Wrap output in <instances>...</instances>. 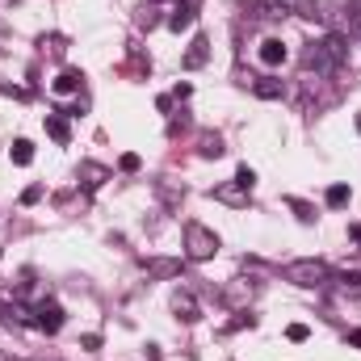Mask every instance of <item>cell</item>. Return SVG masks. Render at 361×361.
Wrapping results in <instances>:
<instances>
[{"label": "cell", "instance_id": "cell-4", "mask_svg": "<svg viewBox=\"0 0 361 361\" xmlns=\"http://www.w3.org/2000/svg\"><path fill=\"white\" fill-rule=\"evenodd\" d=\"M173 315H177L180 324H197L202 319V307H197V298L189 290H177L173 294Z\"/></svg>", "mask_w": 361, "mask_h": 361}, {"label": "cell", "instance_id": "cell-10", "mask_svg": "<svg viewBox=\"0 0 361 361\" xmlns=\"http://www.w3.org/2000/svg\"><path fill=\"white\" fill-rule=\"evenodd\" d=\"M8 156H13V164H21V169H25V164H34V143H30V139H17Z\"/></svg>", "mask_w": 361, "mask_h": 361}, {"label": "cell", "instance_id": "cell-2", "mask_svg": "<svg viewBox=\"0 0 361 361\" xmlns=\"http://www.w3.org/2000/svg\"><path fill=\"white\" fill-rule=\"evenodd\" d=\"M332 277V269L324 265V261H290L286 265V281H294V286H302V290H315V286H324Z\"/></svg>", "mask_w": 361, "mask_h": 361}, {"label": "cell", "instance_id": "cell-21", "mask_svg": "<svg viewBox=\"0 0 361 361\" xmlns=\"http://www.w3.org/2000/svg\"><path fill=\"white\" fill-rule=\"evenodd\" d=\"M189 92H193V89H189V85H177V89H173V101H185Z\"/></svg>", "mask_w": 361, "mask_h": 361}, {"label": "cell", "instance_id": "cell-8", "mask_svg": "<svg viewBox=\"0 0 361 361\" xmlns=\"http://www.w3.org/2000/svg\"><path fill=\"white\" fill-rule=\"evenodd\" d=\"M252 92H257L261 101H277V97H286V85L273 80V76H261V80H252Z\"/></svg>", "mask_w": 361, "mask_h": 361}, {"label": "cell", "instance_id": "cell-14", "mask_svg": "<svg viewBox=\"0 0 361 361\" xmlns=\"http://www.w3.org/2000/svg\"><path fill=\"white\" fill-rule=\"evenodd\" d=\"M189 25H193V13H189V8H177V13L169 17V30H173V34H180V30H189Z\"/></svg>", "mask_w": 361, "mask_h": 361}, {"label": "cell", "instance_id": "cell-3", "mask_svg": "<svg viewBox=\"0 0 361 361\" xmlns=\"http://www.w3.org/2000/svg\"><path fill=\"white\" fill-rule=\"evenodd\" d=\"M63 319H68V315H63V307H59L55 298H42V302L34 307V328L51 332V336H55V332L63 328Z\"/></svg>", "mask_w": 361, "mask_h": 361}, {"label": "cell", "instance_id": "cell-13", "mask_svg": "<svg viewBox=\"0 0 361 361\" xmlns=\"http://www.w3.org/2000/svg\"><path fill=\"white\" fill-rule=\"evenodd\" d=\"M328 206H332V210L349 206V185H332V189H328Z\"/></svg>", "mask_w": 361, "mask_h": 361}, {"label": "cell", "instance_id": "cell-19", "mask_svg": "<svg viewBox=\"0 0 361 361\" xmlns=\"http://www.w3.org/2000/svg\"><path fill=\"white\" fill-rule=\"evenodd\" d=\"M118 169H122V173H139V156H135V152H126V156L118 160Z\"/></svg>", "mask_w": 361, "mask_h": 361}, {"label": "cell", "instance_id": "cell-22", "mask_svg": "<svg viewBox=\"0 0 361 361\" xmlns=\"http://www.w3.org/2000/svg\"><path fill=\"white\" fill-rule=\"evenodd\" d=\"M349 345H353V349H361V328H353V332H349Z\"/></svg>", "mask_w": 361, "mask_h": 361}, {"label": "cell", "instance_id": "cell-12", "mask_svg": "<svg viewBox=\"0 0 361 361\" xmlns=\"http://www.w3.org/2000/svg\"><path fill=\"white\" fill-rule=\"evenodd\" d=\"M47 135H51L55 143H68V122H63V118H47Z\"/></svg>", "mask_w": 361, "mask_h": 361}, {"label": "cell", "instance_id": "cell-16", "mask_svg": "<svg viewBox=\"0 0 361 361\" xmlns=\"http://www.w3.org/2000/svg\"><path fill=\"white\" fill-rule=\"evenodd\" d=\"M286 336H290L294 345H302V341L311 336V328H307V324H290V328H286Z\"/></svg>", "mask_w": 361, "mask_h": 361}, {"label": "cell", "instance_id": "cell-6", "mask_svg": "<svg viewBox=\"0 0 361 361\" xmlns=\"http://www.w3.org/2000/svg\"><path fill=\"white\" fill-rule=\"evenodd\" d=\"M206 55H210V42H206V38L197 34V38H193V47H189V51L180 55V68H185V72H197V68L206 63Z\"/></svg>", "mask_w": 361, "mask_h": 361}, {"label": "cell", "instance_id": "cell-7", "mask_svg": "<svg viewBox=\"0 0 361 361\" xmlns=\"http://www.w3.org/2000/svg\"><path fill=\"white\" fill-rule=\"evenodd\" d=\"M257 55H261V63H265V68H281V63H286V55H290V51H286V42H281V38H265V42H261V51H257Z\"/></svg>", "mask_w": 361, "mask_h": 361}, {"label": "cell", "instance_id": "cell-23", "mask_svg": "<svg viewBox=\"0 0 361 361\" xmlns=\"http://www.w3.org/2000/svg\"><path fill=\"white\" fill-rule=\"evenodd\" d=\"M349 235H353V240L361 244V227H349Z\"/></svg>", "mask_w": 361, "mask_h": 361}, {"label": "cell", "instance_id": "cell-17", "mask_svg": "<svg viewBox=\"0 0 361 361\" xmlns=\"http://www.w3.org/2000/svg\"><path fill=\"white\" fill-rule=\"evenodd\" d=\"M235 185H244V189H248V193H252V185H257V173H252V169H248V164H244V169H240V173H235Z\"/></svg>", "mask_w": 361, "mask_h": 361}, {"label": "cell", "instance_id": "cell-24", "mask_svg": "<svg viewBox=\"0 0 361 361\" xmlns=\"http://www.w3.org/2000/svg\"><path fill=\"white\" fill-rule=\"evenodd\" d=\"M357 135H361V114H357Z\"/></svg>", "mask_w": 361, "mask_h": 361}, {"label": "cell", "instance_id": "cell-9", "mask_svg": "<svg viewBox=\"0 0 361 361\" xmlns=\"http://www.w3.org/2000/svg\"><path fill=\"white\" fill-rule=\"evenodd\" d=\"M80 80H85L80 72H59V76L51 80V92H59V97H68V92H76V89H80Z\"/></svg>", "mask_w": 361, "mask_h": 361}, {"label": "cell", "instance_id": "cell-15", "mask_svg": "<svg viewBox=\"0 0 361 361\" xmlns=\"http://www.w3.org/2000/svg\"><path fill=\"white\" fill-rule=\"evenodd\" d=\"M286 206H290V210H294V214H298L302 223H311V219H315V210H311V206H307L302 197H286Z\"/></svg>", "mask_w": 361, "mask_h": 361}, {"label": "cell", "instance_id": "cell-1", "mask_svg": "<svg viewBox=\"0 0 361 361\" xmlns=\"http://www.w3.org/2000/svg\"><path fill=\"white\" fill-rule=\"evenodd\" d=\"M219 252V235L206 223H185V257L189 261H210Z\"/></svg>", "mask_w": 361, "mask_h": 361}, {"label": "cell", "instance_id": "cell-11", "mask_svg": "<svg viewBox=\"0 0 361 361\" xmlns=\"http://www.w3.org/2000/svg\"><path fill=\"white\" fill-rule=\"evenodd\" d=\"M80 177H85V185H89V189H97V185H101V180L109 177V173H105L101 164H92V160H85V164H80Z\"/></svg>", "mask_w": 361, "mask_h": 361}, {"label": "cell", "instance_id": "cell-5", "mask_svg": "<svg viewBox=\"0 0 361 361\" xmlns=\"http://www.w3.org/2000/svg\"><path fill=\"white\" fill-rule=\"evenodd\" d=\"M252 294H257V286H252L248 277H235V281L223 290V302H227V307H248V302H252Z\"/></svg>", "mask_w": 361, "mask_h": 361}, {"label": "cell", "instance_id": "cell-20", "mask_svg": "<svg viewBox=\"0 0 361 361\" xmlns=\"http://www.w3.org/2000/svg\"><path fill=\"white\" fill-rule=\"evenodd\" d=\"M38 197H42V189H38V185H30V189H25V193H21V202H25V206H34V202H38Z\"/></svg>", "mask_w": 361, "mask_h": 361}, {"label": "cell", "instance_id": "cell-18", "mask_svg": "<svg viewBox=\"0 0 361 361\" xmlns=\"http://www.w3.org/2000/svg\"><path fill=\"white\" fill-rule=\"evenodd\" d=\"M202 156H223V143L206 135V139H202Z\"/></svg>", "mask_w": 361, "mask_h": 361}]
</instances>
